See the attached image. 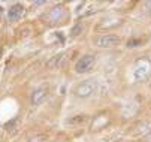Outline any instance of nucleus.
I'll return each mask as SVG.
<instances>
[{"mask_svg":"<svg viewBox=\"0 0 151 142\" xmlns=\"http://www.w3.org/2000/svg\"><path fill=\"white\" fill-rule=\"evenodd\" d=\"M45 141H47L45 135H36L33 138H29V142H45Z\"/></svg>","mask_w":151,"mask_h":142,"instance_id":"9b49d317","label":"nucleus"},{"mask_svg":"<svg viewBox=\"0 0 151 142\" xmlns=\"http://www.w3.org/2000/svg\"><path fill=\"white\" fill-rule=\"evenodd\" d=\"M2 52H3V51H2V49H0V57H2Z\"/></svg>","mask_w":151,"mask_h":142,"instance_id":"2eb2a0df","label":"nucleus"},{"mask_svg":"<svg viewBox=\"0 0 151 142\" xmlns=\"http://www.w3.org/2000/svg\"><path fill=\"white\" fill-rule=\"evenodd\" d=\"M93 91H94V84L91 82V81H85V82H82L76 88V94L79 97H88Z\"/></svg>","mask_w":151,"mask_h":142,"instance_id":"39448f33","label":"nucleus"},{"mask_svg":"<svg viewBox=\"0 0 151 142\" xmlns=\"http://www.w3.org/2000/svg\"><path fill=\"white\" fill-rule=\"evenodd\" d=\"M94 63H96L94 55H90V54L82 55L78 62H76V65H75V70H76L78 73H85V72H88L90 69H93Z\"/></svg>","mask_w":151,"mask_h":142,"instance_id":"f03ea898","label":"nucleus"},{"mask_svg":"<svg viewBox=\"0 0 151 142\" xmlns=\"http://www.w3.org/2000/svg\"><path fill=\"white\" fill-rule=\"evenodd\" d=\"M85 120H87V117H85V115H76V117H73V118L69 120V123L70 124H81V123H84Z\"/></svg>","mask_w":151,"mask_h":142,"instance_id":"9d476101","label":"nucleus"},{"mask_svg":"<svg viewBox=\"0 0 151 142\" xmlns=\"http://www.w3.org/2000/svg\"><path fill=\"white\" fill-rule=\"evenodd\" d=\"M0 14H2V8H0Z\"/></svg>","mask_w":151,"mask_h":142,"instance_id":"dca6fc26","label":"nucleus"},{"mask_svg":"<svg viewBox=\"0 0 151 142\" xmlns=\"http://www.w3.org/2000/svg\"><path fill=\"white\" fill-rule=\"evenodd\" d=\"M47 96H48V88H47V87H39V88H36V90L32 93V105H33V106L40 105V103L47 99Z\"/></svg>","mask_w":151,"mask_h":142,"instance_id":"20e7f679","label":"nucleus"},{"mask_svg":"<svg viewBox=\"0 0 151 142\" xmlns=\"http://www.w3.org/2000/svg\"><path fill=\"white\" fill-rule=\"evenodd\" d=\"M64 58V55L63 54H58V55H54L50 62L47 63V66L50 67V69H52V67H57V66H60V63H61V60Z\"/></svg>","mask_w":151,"mask_h":142,"instance_id":"1a4fd4ad","label":"nucleus"},{"mask_svg":"<svg viewBox=\"0 0 151 142\" xmlns=\"http://www.w3.org/2000/svg\"><path fill=\"white\" fill-rule=\"evenodd\" d=\"M63 15H64V9H63L61 6L54 8V9L51 11V14H50V21H51V23L58 21V19H61V18H63Z\"/></svg>","mask_w":151,"mask_h":142,"instance_id":"6e6552de","label":"nucleus"},{"mask_svg":"<svg viewBox=\"0 0 151 142\" xmlns=\"http://www.w3.org/2000/svg\"><path fill=\"white\" fill-rule=\"evenodd\" d=\"M151 73V62L148 58H141L136 62L135 66V78L136 79H147Z\"/></svg>","mask_w":151,"mask_h":142,"instance_id":"f257e3e1","label":"nucleus"},{"mask_svg":"<svg viewBox=\"0 0 151 142\" xmlns=\"http://www.w3.org/2000/svg\"><path fill=\"white\" fill-rule=\"evenodd\" d=\"M19 124H21V118L19 117H15L12 120H9L8 123L5 124V130L8 133H15L18 129H19Z\"/></svg>","mask_w":151,"mask_h":142,"instance_id":"0eeeda50","label":"nucleus"},{"mask_svg":"<svg viewBox=\"0 0 151 142\" xmlns=\"http://www.w3.org/2000/svg\"><path fill=\"white\" fill-rule=\"evenodd\" d=\"M23 14H24V6L19 5V3H17V5H14V6L9 8L8 18L11 19V21H18V19L23 16Z\"/></svg>","mask_w":151,"mask_h":142,"instance_id":"423d86ee","label":"nucleus"},{"mask_svg":"<svg viewBox=\"0 0 151 142\" xmlns=\"http://www.w3.org/2000/svg\"><path fill=\"white\" fill-rule=\"evenodd\" d=\"M118 44H120V37L115 34H105L97 39V45L100 48H112V47H117Z\"/></svg>","mask_w":151,"mask_h":142,"instance_id":"7ed1b4c3","label":"nucleus"},{"mask_svg":"<svg viewBox=\"0 0 151 142\" xmlns=\"http://www.w3.org/2000/svg\"><path fill=\"white\" fill-rule=\"evenodd\" d=\"M81 32H82V24H81V23H78V24H76V26L72 29V32H70V36H73V37H75V36H78Z\"/></svg>","mask_w":151,"mask_h":142,"instance_id":"f8f14e48","label":"nucleus"},{"mask_svg":"<svg viewBox=\"0 0 151 142\" xmlns=\"http://www.w3.org/2000/svg\"><path fill=\"white\" fill-rule=\"evenodd\" d=\"M145 6H147V8L151 11V2H147V3H145Z\"/></svg>","mask_w":151,"mask_h":142,"instance_id":"4468645a","label":"nucleus"},{"mask_svg":"<svg viewBox=\"0 0 151 142\" xmlns=\"http://www.w3.org/2000/svg\"><path fill=\"white\" fill-rule=\"evenodd\" d=\"M139 44H141V40H129V42H127V47L133 48V47H138Z\"/></svg>","mask_w":151,"mask_h":142,"instance_id":"ddd939ff","label":"nucleus"}]
</instances>
